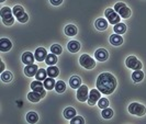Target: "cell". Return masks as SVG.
Wrapping results in <instances>:
<instances>
[{
  "label": "cell",
  "mask_w": 146,
  "mask_h": 124,
  "mask_svg": "<svg viewBox=\"0 0 146 124\" xmlns=\"http://www.w3.org/2000/svg\"><path fill=\"white\" fill-rule=\"evenodd\" d=\"M45 63L48 66L55 65L57 63V56H56V54H53V53L52 54H47V57L45 59Z\"/></svg>",
  "instance_id": "4316f807"
},
{
  "label": "cell",
  "mask_w": 146,
  "mask_h": 124,
  "mask_svg": "<svg viewBox=\"0 0 146 124\" xmlns=\"http://www.w3.org/2000/svg\"><path fill=\"white\" fill-rule=\"evenodd\" d=\"M34 57H35L37 62H44L47 57V52L43 47H38V48H36L35 53H34Z\"/></svg>",
  "instance_id": "7c38bea8"
},
{
  "label": "cell",
  "mask_w": 146,
  "mask_h": 124,
  "mask_svg": "<svg viewBox=\"0 0 146 124\" xmlns=\"http://www.w3.org/2000/svg\"><path fill=\"white\" fill-rule=\"evenodd\" d=\"M44 88H45V87H44L43 82H42L41 80H37V79L31 84V89H32L33 91H36V92H38L40 95H42V98H44V97L46 95V92H45Z\"/></svg>",
  "instance_id": "8fae6325"
},
{
  "label": "cell",
  "mask_w": 146,
  "mask_h": 124,
  "mask_svg": "<svg viewBox=\"0 0 146 124\" xmlns=\"http://www.w3.org/2000/svg\"><path fill=\"white\" fill-rule=\"evenodd\" d=\"M125 65H126V67H129L130 69H133V70L142 69V63L135 56H129L125 60Z\"/></svg>",
  "instance_id": "ba28073f"
},
{
  "label": "cell",
  "mask_w": 146,
  "mask_h": 124,
  "mask_svg": "<svg viewBox=\"0 0 146 124\" xmlns=\"http://www.w3.org/2000/svg\"><path fill=\"white\" fill-rule=\"evenodd\" d=\"M55 90L58 92V93H63L66 90V84L64 81L58 80L56 81V85H55Z\"/></svg>",
  "instance_id": "4dcf8cb0"
},
{
  "label": "cell",
  "mask_w": 146,
  "mask_h": 124,
  "mask_svg": "<svg viewBox=\"0 0 146 124\" xmlns=\"http://www.w3.org/2000/svg\"><path fill=\"white\" fill-rule=\"evenodd\" d=\"M69 85L74 89H78L81 86V79L79 77H77V76H73L70 78V80H69Z\"/></svg>",
  "instance_id": "603a6c76"
},
{
  "label": "cell",
  "mask_w": 146,
  "mask_h": 124,
  "mask_svg": "<svg viewBox=\"0 0 146 124\" xmlns=\"http://www.w3.org/2000/svg\"><path fill=\"white\" fill-rule=\"evenodd\" d=\"M70 123L72 124H84L85 123V120H84V117H75L70 120Z\"/></svg>",
  "instance_id": "d590c367"
},
{
  "label": "cell",
  "mask_w": 146,
  "mask_h": 124,
  "mask_svg": "<svg viewBox=\"0 0 146 124\" xmlns=\"http://www.w3.org/2000/svg\"><path fill=\"white\" fill-rule=\"evenodd\" d=\"M104 15H106V18L108 19V22L115 25L117 23H120V20H121V17L117 13V11L112 8H108L106 11H104Z\"/></svg>",
  "instance_id": "277c9868"
},
{
  "label": "cell",
  "mask_w": 146,
  "mask_h": 124,
  "mask_svg": "<svg viewBox=\"0 0 146 124\" xmlns=\"http://www.w3.org/2000/svg\"><path fill=\"white\" fill-rule=\"evenodd\" d=\"M65 34L68 36H75L77 34V28L74 24H68L65 28Z\"/></svg>",
  "instance_id": "d4e9b609"
},
{
  "label": "cell",
  "mask_w": 146,
  "mask_h": 124,
  "mask_svg": "<svg viewBox=\"0 0 146 124\" xmlns=\"http://www.w3.org/2000/svg\"><path fill=\"white\" fill-rule=\"evenodd\" d=\"M79 64L86 69H92L96 66V62L88 54H82L79 58Z\"/></svg>",
  "instance_id": "52a82bcc"
},
{
  "label": "cell",
  "mask_w": 146,
  "mask_h": 124,
  "mask_svg": "<svg viewBox=\"0 0 146 124\" xmlns=\"http://www.w3.org/2000/svg\"><path fill=\"white\" fill-rule=\"evenodd\" d=\"M113 30H114V32L117 33V34H123V33H125V31H126V25H125L124 23H121L120 22V23H117V24L114 25Z\"/></svg>",
  "instance_id": "f1b7e54d"
},
{
  "label": "cell",
  "mask_w": 146,
  "mask_h": 124,
  "mask_svg": "<svg viewBox=\"0 0 146 124\" xmlns=\"http://www.w3.org/2000/svg\"><path fill=\"white\" fill-rule=\"evenodd\" d=\"M27 121L29 122V123H36L37 121H38V115H37L35 112H29L28 114H27Z\"/></svg>",
  "instance_id": "f546056e"
},
{
  "label": "cell",
  "mask_w": 146,
  "mask_h": 124,
  "mask_svg": "<svg viewBox=\"0 0 146 124\" xmlns=\"http://www.w3.org/2000/svg\"><path fill=\"white\" fill-rule=\"evenodd\" d=\"M47 76H48V75H47V70H45L44 68H41V69L37 70L36 75H35V78H36L37 80L44 81L45 79H46Z\"/></svg>",
  "instance_id": "83f0119b"
},
{
  "label": "cell",
  "mask_w": 146,
  "mask_h": 124,
  "mask_svg": "<svg viewBox=\"0 0 146 124\" xmlns=\"http://www.w3.org/2000/svg\"><path fill=\"white\" fill-rule=\"evenodd\" d=\"M28 99H29V101L31 102H38L41 99H42V95H40L38 92L36 91H32V92H29L28 93Z\"/></svg>",
  "instance_id": "44dd1931"
},
{
  "label": "cell",
  "mask_w": 146,
  "mask_h": 124,
  "mask_svg": "<svg viewBox=\"0 0 146 124\" xmlns=\"http://www.w3.org/2000/svg\"><path fill=\"white\" fill-rule=\"evenodd\" d=\"M98 107L100 109H106L109 107V100L107 98H100L98 101Z\"/></svg>",
  "instance_id": "d6a6232c"
},
{
  "label": "cell",
  "mask_w": 146,
  "mask_h": 124,
  "mask_svg": "<svg viewBox=\"0 0 146 124\" xmlns=\"http://www.w3.org/2000/svg\"><path fill=\"white\" fill-rule=\"evenodd\" d=\"M46 70H47L48 77H52V78H55V77H57L59 75V69L55 65L48 66V68H47Z\"/></svg>",
  "instance_id": "7402d4cb"
},
{
  "label": "cell",
  "mask_w": 146,
  "mask_h": 124,
  "mask_svg": "<svg viewBox=\"0 0 146 124\" xmlns=\"http://www.w3.org/2000/svg\"><path fill=\"white\" fill-rule=\"evenodd\" d=\"M88 87L85 85H81L80 87L77 89V99L80 101V102H85L88 100Z\"/></svg>",
  "instance_id": "30bf717a"
},
{
  "label": "cell",
  "mask_w": 146,
  "mask_h": 124,
  "mask_svg": "<svg viewBox=\"0 0 146 124\" xmlns=\"http://www.w3.org/2000/svg\"><path fill=\"white\" fill-rule=\"evenodd\" d=\"M12 43L8 38H1L0 40V51L1 52H8L11 50Z\"/></svg>",
  "instance_id": "2e32d148"
},
{
  "label": "cell",
  "mask_w": 146,
  "mask_h": 124,
  "mask_svg": "<svg viewBox=\"0 0 146 124\" xmlns=\"http://www.w3.org/2000/svg\"><path fill=\"white\" fill-rule=\"evenodd\" d=\"M1 80L5 82H10L12 80V74L10 72H2L1 74Z\"/></svg>",
  "instance_id": "1f68e13d"
},
{
  "label": "cell",
  "mask_w": 146,
  "mask_h": 124,
  "mask_svg": "<svg viewBox=\"0 0 146 124\" xmlns=\"http://www.w3.org/2000/svg\"><path fill=\"white\" fill-rule=\"evenodd\" d=\"M95 56L97 60H99V62H104V60H107L108 57H109V53L106 51L104 48H99V50H97L95 53Z\"/></svg>",
  "instance_id": "4fadbf2b"
},
{
  "label": "cell",
  "mask_w": 146,
  "mask_h": 124,
  "mask_svg": "<svg viewBox=\"0 0 146 124\" xmlns=\"http://www.w3.org/2000/svg\"><path fill=\"white\" fill-rule=\"evenodd\" d=\"M55 85H56V81L52 77H48L44 80V87L47 90H53V88H55Z\"/></svg>",
  "instance_id": "484cf974"
},
{
  "label": "cell",
  "mask_w": 146,
  "mask_h": 124,
  "mask_svg": "<svg viewBox=\"0 0 146 124\" xmlns=\"http://www.w3.org/2000/svg\"><path fill=\"white\" fill-rule=\"evenodd\" d=\"M143 78H144V73L139 69V70H134L133 74H132V79L134 82H139V81L143 80Z\"/></svg>",
  "instance_id": "ffe728a7"
},
{
  "label": "cell",
  "mask_w": 146,
  "mask_h": 124,
  "mask_svg": "<svg viewBox=\"0 0 146 124\" xmlns=\"http://www.w3.org/2000/svg\"><path fill=\"white\" fill-rule=\"evenodd\" d=\"M114 10L117 11V13L120 15L121 18H123V19H127V18H130L131 17V9L130 8H127L125 6V3L123 2H117L114 5Z\"/></svg>",
  "instance_id": "5b68a950"
},
{
  "label": "cell",
  "mask_w": 146,
  "mask_h": 124,
  "mask_svg": "<svg viewBox=\"0 0 146 124\" xmlns=\"http://www.w3.org/2000/svg\"><path fill=\"white\" fill-rule=\"evenodd\" d=\"M110 43L114 46H119L123 43V37L121 36V34H117V33H114L110 36Z\"/></svg>",
  "instance_id": "e0dca14e"
},
{
  "label": "cell",
  "mask_w": 146,
  "mask_h": 124,
  "mask_svg": "<svg viewBox=\"0 0 146 124\" xmlns=\"http://www.w3.org/2000/svg\"><path fill=\"white\" fill-rule=\"evenodd\" d=\"M34 54L30 53V52H25L23 55H22V62L25 64V65H32L34 63Z\"/></svg>",
  "instance_id": "9a60e30c"
},
{
  "label": "cell",
  "mask_w": 146,
  "mask_h": 124,
  "mask_svg": "<svg viewBox=\"0 0 146 124\" xmlns=\"http://www.w3.org/2000/svg\"><path fill=\"white\" fill-rule=\"evenodd\" d=\"M50 1H51V3L53 6H59L63 2V0H50Z\"/></svg>",
  "instance_id": "8d00e7d4"
},
{
  "label": "cell",
  "mask_w": 146,
  "mask_h": 124,
  "mask_svg": "<svg viewBox=\"0 0 146 124\" xmlns=\"http://www.w3.org/2000/svg\"><path fill=\"white\" fill-rule=\"evenodd\" d=\"M13 15L18 19V21L21 22V23H25L29 20V15H27V12L24 11V9L21 7V6H15L13 9Z\"/></svg>",
  "instance_id": "8992f818"
},
{
  "label": "cell",
  "mask_w": 146,
  "mask_h": 124,
  "mask_svg": "<svg viewBox=\"0 0 146 124\" xmlns=\"http://www.w3.org/2000/svg\"><path fill=\"white\" fill-rule=\"evenodd\" d=\"M0 15L5 25H12L15 23V18H13V11L9 7H3L0 10Z\"/></svg>",
  "instance_id": "7a4b0ae2"
},
{
  "label": "cell",
  "mask_w": 146,
  "mask_h": 124,
  "mask_svg": "<svg viewBox=\"0 0 146 124\" xmlns=\"http://www.w3.org/2000/svg\"><path fill=\"white\" fill-rule=\"evenodd\" d=\"M0 65H1V72H5V64L2 62H0Z\"/></svg>",
  "instance_id": "74e56055"
},
{
  "label": "cell",
  "mask_w": 146,
  "mask_h": 124,
  "mask_svg": "<svg viewBox=\"0 0 146 124\" xmlns=\"http://www.w3.org/2000/svg\"><path fill=\"white\" fill-rule=\"evenodd\" d=\"M97 89L103 95H111L117 88V79L110 73L100 74L97 78Z\"/></svg>",
  "instance_id": "6da1fadb"
},
{
  "label": "cell",
  "mask_w": 146,
  "mask_h": 124,
  "mask_svg": "<svg viewBox=\"0 0 146 124\" xmlns=\"http://www.w3.org/2000/svg\"><path fill=\"white\" fill-rule=\"evenodd\" d=\"M62 51H63V48H62V46L58 45V44H54V45L51 46V52L53 54L58 55V54H62Z\"/></svg>",
  "instance_id": "e575fe53"
},
{
  "label": "cell",
  "mask_w": 146,
  "mask_h": 124,
  "mask_svg": "<svg viewBox=\"0 0 146 124\" xmlns=\"http://www.w3.org/2000/svg\"><path fill=\"white\" fill-rule=\"evenodd\" d=\"M38 70L36 65L32 64V65H25V68H24V74L28 76V77H33L35 76Z\"/></svg>",
  "instance_id": "5bb4252c"
},
{
  "label": "cell",
  "mask_w": 146,
  "mask_h": 124,
  "mask_svg": "<svg viewBox=\"0 0 146 124\" xmlns=\"http://www.w3.org/2000/svg\"><path fill=\"white\" fill-rule=\"evenodd\" d=\"M64 117H65V119H67V120H72L73 117H76V110L74 109V108H72V107L66 108V109L64 110Z\"/></svg>",
  "instance_id": "cb8c5ba5"
},
{
  "label": "cell",
  "mask_w": 146,
  "mask_h": 124,
  "mask_svg": "<svg viewBox=\"0 0 146 124\" xmlns=\"http://www.w3.org/2000/svg\"><path fill=\"white\" fill-rule=\"evenodd\" d=\"M3 1H6V0H0V2H3Z\"/></svg>",
  "instance_id": "f35d334b"
},
{
  "label": "cell",
  "mask_w": 146,
  "mask_h": 124,
  "mask_svg": "<svg viewBox=\"0 0 146 124\" xmlns=\"http://www.w3.org/2000/svg\"><path fill=\"white\" fill-rule=\"evenodd\" d=\"M101 92L98 90V89H92V90H90V92H89V97H88V104H90V105H95L97 101H99V99L101 98V95H100Z\"/></svg>",
  "instance_id": "9c48e42d"
},
{
  "label": "cell",
  "mask_w": 146,
  "mask_h": 124,
  "mask_svg": "<svg viewBox=\"0 0 146 124\" xmlns=\"http://www.w3.org/2000/svg\"><path fill=\"white\" fill-rule=\"evenodd\" d=\"M102 117L103 119H111L113 117V111L109 108H106V109H102Z\"/></svg>",
  "instance_id": "836d02e7"
},
{
  "label": "cell",
  "mask_w": 146,
  "mask_h": 124,
  "mask_svg": "<svg viewBox=\"0 0 146 124\" xmlns=\"http://www.w3.org/2000/svg\"><path fill=\"white\" fill-rule=\"evenodd\" d=\"M95 27L99 31H104V30H107V28H108V21L106 19H102V18L97 19V21L95 23Z\"/></svg>",
  "instance_id": "ac0fdd59"
},
{
  "label": "cell",
  "mask_w": 146,
  "mask_h": 124,
  "mask_svg": "<svg viewBox=\"0 0 146 124\" xmlns=\"http://www.w3.org/2000/svg\"><path fill=\"white\" fill-rule=\"evenodd\" d=\"M67 48H68V51L72 52V53H77L80 50V43L77 42V41H70L68 43V45H67Z\"/></svg>",
  "instance_id": "d6986e66"
},
{
  "label": "cell",
  "mask_w": 146,
  "mask_h": 124,
  "mask_svg": "<svg viewBox=\"0 0 146 124\" xmlns=\"http://www.w3.org/2000/svg\"><path fill=\"white\" fill-rule=\"evenodd\" d=\"M129 112L133 115H136V117H143L146 113V109L143 104L133 102L129 105Z\"/></svg>",
  "instance_id": "3957f363"
}]
</instances>
